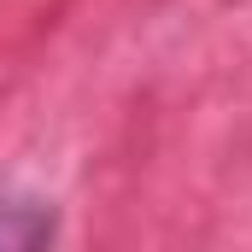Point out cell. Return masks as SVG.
Here are the masks:
<instances>
[{
  "instance_id": "cell-1",
  "label": "cell",
  "mask_w": 252,
  "mask_h": 252,
  "mask_svg": "<svg viewBox=\"0 0 252 252\" xmlns=\"http://www.w3.org/2000/svg\"><path fill=\"white\" fill-rule=\"evenodd\" d=\"M53 235V211L47 205H18V199H0V247H35Z\"/></svg>"
}]
</instances>
